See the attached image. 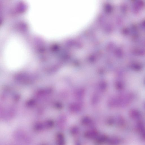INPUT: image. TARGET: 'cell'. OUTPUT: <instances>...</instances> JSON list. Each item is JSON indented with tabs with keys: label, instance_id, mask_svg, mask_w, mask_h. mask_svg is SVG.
Listing matches in <instances>:
<instances>
[{
	"label": "cell",
	"instance_id": "obj_7",
	"mask_svg": "<svg viewBox=\"0 0 145 145\" xmlns=\"http://www.w3.org/2000/svg\"><path fill=\"white\" fill-rule=\"evenodd\" d=\"M92 122V121L90 118L85 117L82 120V124L85 125H88Z\"/></svg>",
	"mask_w": 145,
	"mask_h": 145
},
{
	"label": "cell",
	"instance_id": "obj_1",
	"mask_svg": "<svg viewBox=\"0 0 145 145\" xmlns=\"http://www.w3.org/2000/svg\"><path fill=\"white\" fill-rule=\"evenodd\" d=\"M4 49V59L6 66L10 70H19L26 65L29 58V52L22 39L12 35Z\"/></svg>",
	"mask_w": 145,
	"mask_h": 145
},
{
	"label": "cell",
	"instance_id": "obj_5",
	"mask_svg": "<svg viewBox=\"0 0 145 145\" xmlns=\"http://www.w3.org/2000/svg\"><path fill=\"white\" fill-rule=\"evenodd\" d=\"M109 138L105 136H98L96 138V141L97 143H102L105 142H107Z\"/></svg>",
	"mask_w": 145,
	"mask_h": 145
},
{
	"label": "cell",
	"instance_id": "obj_4",
	"mask_svg": "<svg viewBox=\"0 0 145 145\" xmlns=\"http://www.w3.org/2000/svg\"><path fill=\"white\" fill-rule=\"evenodd\" d=\"M137 129L141 133L143 138L144 139L145 137V128L144 124L141 121H139L137 125Z\"/></svg>",
	"mask_w": 145,
	"mask_h": 145
},
{
	"label": "cell",
	"instance_id": "obj_9",
	"mask_svg": "<svg viewBox=\"0 0 145 145\" xmlns=\"http://www.w3.org/2000/svg\"><path fill=\"white\" fill-rule=\"evenodd\" d=\"M46 125L47 127L49 128H52L54 125V123L53 121H49L46 123Z\"/></svg>",
	"mask_w": 145,
	"mask_h": 145
},
{
	"label": "cell",
	"instance_id": "obj_10",
	"mask_svg": "<svg viewBox=\"0 0 145 145\" xmlns=\"http://www.w3.org/2000/svg\"><path fill=\"white\" fill-rule=\"evenodd\" d=\"M79 131V130L77 127H74L72 128L71 130V132L72 134H76L78 133Z\"/></svg>",
	"mask_w": 145,
	"mask_h": 145
},
{
	"label": "cell",
	"instance_id": "obj_2",
	"mask_svg": "<svg viewBox=\"0 0 145 145\" xmlns=\"http://www.w3.org/2000/svg\"><path fill=\"white\" fill-rule=\"evenodd\" d=\"M98 133L95 130H90L87 131L85 134L86 138L90 139L97 138L98 136Z\"/></svg>",
	"mask_w": 145,
	"mask_h": 145
},
{
	"label": "cell",
	"instance_id": "obj_11",
	"mask_svg": "<svg viewBox=\"0 0 145 145\" xmlns=\"http://www.w3.org/2000/svg\"><path fill=\"white\" fill-rule=\"evenodd\" d=\"M70 110L71 111H72L73 112H77V111H79L80 110V109L78 107H77V106H72L71 107Z\"/></svg>",
	"mask_w": 145,
	"mask_h": 145
},
{
	"label": "cell",
	"instance_id": "obj_3",
	"mask_svg": "<svg viewBox=\"0 0 145 145\" xmlns=\"http://www.w3.org/2000/svg\"><path fill=\"white\" fill-rule=\"evenodd\" d=\"M130 116L134 119H139L141 117L140 114L139 112L135 109H132L130 112Z\"/></svg>",
	"mask_w": 145,
	"mask_h": 145
},
{
	"label": "cell",
	"instance_id": "obj_8",
	"mask_svg": "<svg viewBox=\"0 0 145 145\" xmlns=\"http://www.w3.org/2000/svg\"><path fill=\"white\" fill-rule=\"evenodd\" d=\"M43 129V125L41 123H38L35 126V129L37 131L41 130Z\"/></svg>",
	"mask_w": 145,
	"mask_h": 145
},
{
	"label": "cell",
	"instance_id": "obj_6",
	"mask_svg": "<svg viewBox=\"0 0 145 145\" xmlns=\"http://www.w3.org/2000/svg\"><path fill=\"white\" fill-rule=\"evenodd\" d=\"M57 140L58 145L64 144V140L63 135L60 133L57 134Z\"/></svg>",
	"mask_w": 145,
	"mask_h": 145
}]
</instances>
